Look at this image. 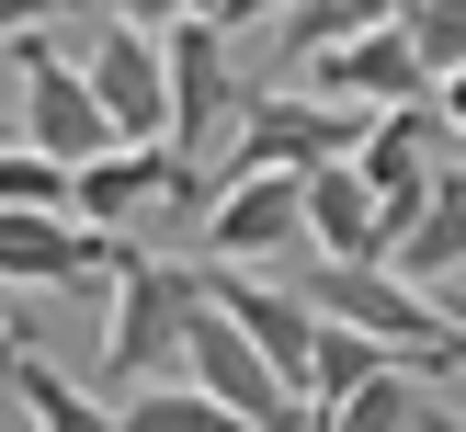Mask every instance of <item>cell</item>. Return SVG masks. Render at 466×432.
Wrapping results in <instances>:
<instances>
[{
    "mask_svg": "<svg viewBox=\"0 0 466 432\" xmlns=\"http://www.w3.org/2000/svg\"><path fill=\"white\" fill-rule=\"evenodd\" d=\"M205 307H217V296H205V262L137 250L126 285H114V318H103V409L148 398V387H182V341H194Z\"/></svg>",
    "mask_w": 466,
    "mask_h": 432,
    "instance_id": "1",
    "label": "cell"
},
{
    "mask_svg": "<svg viewBox=\"0 0 466 432\" xmlns=\"http://www.w3.org/2000/svg\"><path fill=\"white\" fill-rule=\"evenodd\" d=\"M46 23H57V45L80 57L114 148H171V68H159L148 12H46Z\"/></svg>",
    "mask_w": 466,
    "mask_h": 432,
    "instance_id": "2",
    "label": "cell"
},
{
    "mask_svg": "<svg viewBox=\"0 0 466 432\" xmlns=\"http://www.w3.org/2000/svg\"><path fill=\"white\" fill-rule=\"evenodd\" d=\"M285 285L308 296V318H330V330L376 341V353H387V364H410V376H432V364H455V353H466V341H455V318L432 307V296H410L399 273H341V262H296Z\"/></svg>",
    "mask_w": 466,
    "mask_h": 432,
    "instance_id": "3",
    "label": "cell"
},
{
    "mask_svg": "<svg viewBox=\"0 0 466 432\" xmlns=\"http://www.w3.org/2000/svg\"><path fill=\"white\" fill-rule=\"evenodd\" d=\"M159 23H171V35H159V68H171V159L194 171V159L239 126V103H250L239 23H262V12H159Z\"/></svg>",
    "mask_w": 466,
    "mask_h": 432,
    "instance_id": "4",
    "label": "cell"
},
{
    "mask_svg": "<svg viewBox=\"0 0 466 432\" xmlns=\"http://www.w3.org/2000/svg\"><path fill=\"white\" fill-rule=\"evenodd\" d=\"M12 68H23V103H12V136L46 159V171H91V159L114 148L103 103H91L80 57L57 45V23H35V35H12Z\"/></svg>",
    "mask_w": 466,
    "mask_h": 432,
    "instance_id": "5",
    "label": "cell"
},
{
    "mask_svg": "<svg viewBox=\"0 0 466 432\" xmlns=\"http://www.w3.org/2000/svg\"><path fill=\"white\" fill-rule=\"evenodd\" d=\"M353 171H364V194H376L387 239H399V227H410V216H421V205L466 171V148H455V126H444L432 103H410V114H376V126H364Z\"/></svg>",
    "mask_w": 466,
    "mask_h": 432,
    "instance_id": "6",
    "label": "cell"
},
{
    "mask_svg": "<svg viewBox=\"0 0 466 432\" xmlns=\"http://www.w3.org/2000/svg\"><path fill=\"white\" fill-rule=\"evenodd\" d=\"M308 80V103H330V114H410V103H432V80H421V57H410V35H399V12H376L364 35H341L319 68H296Z\"/></svg>",
    "mask_w": 466,
    "mask_h": 432,
    "instance_id": "7",
    "label": "cell"
},
{
    "mask_svg": "<svg viewBox=\"0 0 466 432\" xmlns=\"http://www.w3.org/2000/svg\"><path fill=\"white\" fill-rule=\"evenodd\" d=\"M308 250V182H217L205 194V273H250V262H296Z\"/></svg>",
    "mask_w": 466,
    "mask_h": 432,
    "instance_id": "8",
    "label": "cell"
},
{
    "mask_svg": "<svg viewBox=\"0 0 466 432\" xmlns=\"http://www.w3.org/2000/svg\"><path fill=\"white\" fill-rule=\"evenodd\" d=\"M148 205H205L171 148H103L91 171H68V227H91V239H114V227L148 216Z\"/></svg>",
    "mask_w": 466,
    "mask_h": 432,
    "instance_id": "9",
    "label": "cell"
},
{
    "mask_svg": "<svg viewBox=\"0 0 466 432\" xmlns=\"http://www.w3.org/2000/svg\"><path fill=\"white\" fill-rule=\"evenodd\" d=\"M205 296H217V318L296 387V398H308V364H319V318H308V296H296V285H262V273H205Z\"/></svg>",
    "mask_w": 466,
    "mask_h": 432,
    "instance_id": "10",
    "label": "cell"
},
{
    "mask_svg": "<svg viewBox=\"0 0 466 432\" xmlns=\"http://www.w3.org/2000/svg\"><path fill=\"white\" fill-rule=\"evenodd\" d=\"M387 216L376 194H364L353 159H330V171H308V262H341V273H387Z\"/></svg>",
    "mask_w": 466,
    "mask_h": 432,
    "instance_id": "11",
    "label": "cell"
},
{
    "mask_svg": "<svg viewBox=\"0 0 466 432\" xmlns=\"http://www.w3.org/2000/svg\"><path fill=\"white\" fill-rule=\"evenodd\" d=\"M387 273H399L410 296H455V285H466V171H455L444 194H432L421 216L399 227V250H387Z\"/></svg>",
    "mask_w": 466,
    "mask_h": 432,
    "instance_id": "12",
    "label": "cell"
},
{
    "mask_svg": "<svg viewBox=\"0 0 466 432\" xmlns=\"http://www.w3.org/2000/svg\"><path fill=\"white\" fill-rule=\"evenodd\" d=\"M12 398H23V421H35V432H126V421H114V409L91 398L80 376H57V364H46V353H23Z\"/></svg>",
    "mask_w": 466,
    "mask_h": 432,
    "instance_id": "13",
    "label": "cell"
},
{
    "mask_svg": "<svg viewBox=\"0 0 466 432\" xmlns=\"http://www.w3.org/2000/svg\"><path fill=\"white\" fill-rule=\"evenodd\" d=\"M262 23H273V57H285V68H319L341 35L376 23V0H285V12H262Z\"/></svg>",
    "mask_w": 466,
    "mask_h": 432,
    "instance_id": "14",
    "label": "cell"
},
{
    "mask_svg": "<svg viewBox=\"0 0 466 432\" xmlns=\"http://www.w3.org/2000/svg\"><path fill=\"white\" fill-rule=\"evenodd\" d=\"M399 35H410V57H421V80L444 91L455 68H466V0H410V12H399Z\"/></svg>",
    "mask_w": 466,
    "mask_h": 432,
    "instance_id": "15",
    "label": "cell"
},
{
    "mask_svg": "<svg viewBox=\"0 0 466 432\" xmlns=\"http://www.w3.org/2000/svg\"><path fill=\"white\" fill-rule=\"evenodd\" d=\"M319 432H421V376H376V387H353Z\"/></svg>",
    "mask_w": 466,
    "mask_h": 432,
    "instance_id": "16",
    "label": "cell"
},
{
    "mask_svg": "<svg viewBox=\"0 0 466 432\" xmlns=\"http://www.w3.org/2000/svg\"><path fill=\"white\" fill-rule=\"evenodd\" d=\"M114 421H126V432H239L205 387H148V398H126Z\"/></svg>",
    "mask_w": 466,
    "mask_h": 432,
    "instance_id": "17",
    "label": "cell"
},
{
    "mask_svg": "<svg viewBox=\"0 0 466 432\" xmlns=\"http://www.w3.org/2000/svg\"><path fill=\"white\" fill-rule=\"evenodd\" d=\"M0 216H68V171H46L35 148H0Z\"/></svg>",
    "mask_w": 466,
    "mask_h": 432,
    "instance_id": "18",
    "label": "cell"
},
{
    "mask_svg": "<svg viewBox=\"0 0 466 432\" xmlns=\"http://www.w3.org/2000/svg\"><path fill=\"white\" fill-rule=\"evenodd\" d=\"M23 353H35V330H23V318H0V398H12V376H23Z\"/></svg>",
    "mask_w": 466,
    "mask_h": 432,
    "instance_id": "19",
    "label": "cell"
},
{
    "mask_svg": "<svg viewBox=\"0 0 466 432\" xmlns=\"http://www.w3.org/2000/svg\"><path fill=\"white\" fill-rule=\"evenodd\" d=\"M432 307H444V318H455V341H466V285H455V296H432Z\"/></svg>",
    "mask_w": 466,
    "mask_h": 432,
    "instance_id": "20",
    "label": "cell"
},
{
    "mask_svg": "<svg viewBox=\"0 0 466 432\" xmlns=\"http://www.w3.org/2000/svg\"><path fill=\"white\" fill-rule=\"evenodd\" d=\"M0 148H23V136H12V103H0Z\"/></svg>",
    "mask_w": 466,
    "mask_h": 432,
    "instance_id": "21",
    "label": "cell"
},
{
    "mask_svg": "<svg viewBox=\"0 0 466 432\" xmlns=\"http://www.w3.org/2000/svg\"><path fill=\"white\" fill-rule=\"evenodd\" d=\"M432 432H466V409H455V421H432Z\"/></svg>",
    "mask_w": 466,
    "mask_h": 432,
    "instance_id": "22",
    "label": "cell"
}]
</instances>
